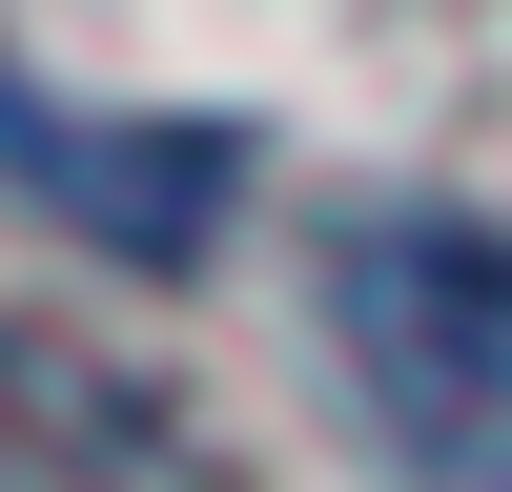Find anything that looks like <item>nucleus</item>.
Instances as JSON below:
<instances>
[{"instance_id": "nucleus-1", "label": "nucleus", "mask_w": 512, "mask_h": 492, "mask_svg": "<svg viewBox=\"0 0 512 492\" xmlns=\"http://www.w3.org/2000/svg\"><path fill=\"white\" fill-rule=\"evenodd\" d=\"M328 328H349V390L390 410V451L431 492H512V226H451V205L349 226Z\"/></svg>"}, {"instance_id": "nucleus-2", "label": "nucleus", "mask_w": 512, "mask_h": 492, "mask_svg": "<svg viewBox=\"0 0 512 492\" xmlns=\"http://www.w3.org/2000/svg\"><path fill=\"white\" fill-rule=\"evenodd\" d=\"M0 492H226V472H205V431L164 390H123L103 349L0 328Z\"/></svg>"}, {"instance_id": "nucleus-3", "label": "nucleus", "mask_w": 512, "mask_h": 492, "mask_svg": "<svg viewBox=\"0 0 512 492\" xmlns=\"http://www.w3.org/2000/svg\"><path fill=\"white\" fill-rule=\"evenodd\" d=\"M0 164H21L41 205H62V226H103L123 267H185L205 226H226V144H205V123H62V103H21V82H0Z\"/></svg>"}]
</instances>
